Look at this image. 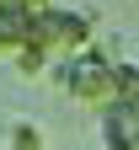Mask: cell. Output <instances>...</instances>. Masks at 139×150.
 <instances>
[{"instance_id": "1", "label": "cell", "mask_w": 139, "mask_h": 150, "mask_svg": "<svg viewBox=\"0 0 139 150\" xmlns=\"http://www.w3.org/2000/svg\"><path fill=\"white\" fill-rule=\"evenodd\" d=\"M54 75H59V86H64L70 97H80V102L107 107V102L118 97V59L102 54L96 43L80 48V54H64V59L54 64Z\"/></svg>"}, {"instance_id": "2", "label": "cell", "mask_w": 139, "mask_h": 150, "mask_svg": "<svg viewBox=\"0 0 139 150\" xmlns=\"http://www.w3.org/2000/svg\"><path fill=\"white\" fill-rule=\"evenodd\" d=\"M32 43L48 48L54 59L80 54L91 48V16L75 6H59V0H43V6H32Z\"/></svg>"}, {"instance_id": "3", "label": "cell", "mask_w": 139, "mask_h": 150, "mask_svg": "<svg viewBox=\"0 0 139 150\" xmlns=\"http://www.w3.org/2000/svg\"><path fill=\"white\" fill-rule=\"evenodd\" d=\"M102 139H107V150H139V102L112 97L102 107Z\"/></svg>"}, {"instance_id": "4", "label": "cell", "mask_w": 139, "mask_h": 150, "mask_svg": "<svg viewBox=\"0 0 139 150\" xmlns=\"http://www.w3.org/2000/svg\"><path fill=\"white\" fill-rule=\"evenodd\" d=\"M6 150H48V134L37 123H11L6 129Z\"/></svg>"}]
</instances>
